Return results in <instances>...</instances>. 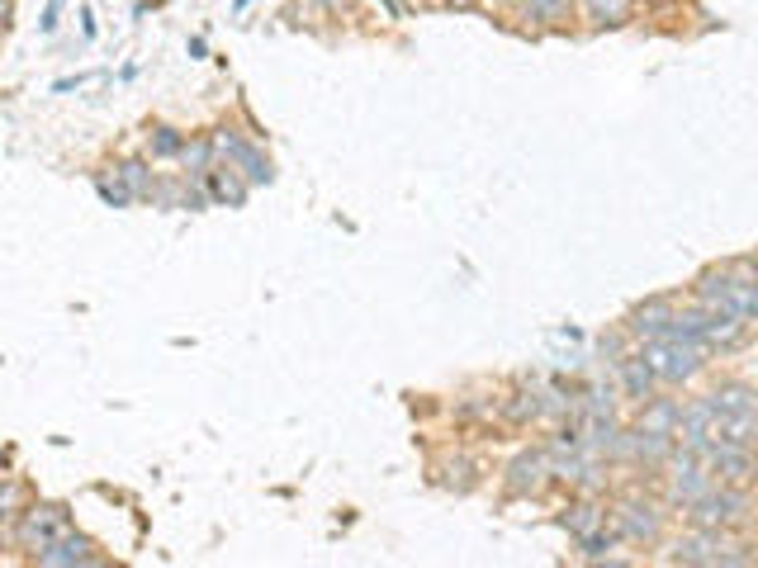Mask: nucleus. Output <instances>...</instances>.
<instances>
[{
  "label": "nucleus",
  "instance_id": "nucleus-2",
  "mask_svg": "<svg viewBox=\"0 0 758 568\" xmlns=\"http://www.w3.org/2000/svg\"><path fill=\"white\" fill-rule=\"evenodd\" d=\"M754 559H758L754 550L725 540L721 531H702V526H692V535L678 540L673 554H668V564H706V568H740V564H754Z\"/></svg>",
  "mask_w": 758,
  "mask_h": 568
},
{
  "label": "nucleus",
  "instance_id": "nucleus-31",
  "mask_svg": "<svg viewBox=\"0 0 758 568\" xmlns=\"http://www.w3.org/2000/svg\"><path fill=\"white\" fill-rule=\"evenodd\" d=\"M318 5H327V10H337V5H346V0H318Z\"/></svg>",
  "mask_w": 758,
  "mask_h": 568
},
{
  "label": "nucleus",
  "instance_id": "nucleus-27",
  "mask_svg": "<svg viewBox=\"0 0 758 568\" xmlns=\"http://www.w3.org/2000/svg\"><path fill=\"white\" fill-rule=\"evenodd\" d=\"M597 24H621L626 19V0H588Z\"/></svg>",
  "mask_w": 758,
  "mask_h": 568
},
{
  "label": "nucleus",
  "instance_id": "nucleus-9",
  "mask_svg": "<svg viewBox=\"0 0 758 568\" xmlns=\"http://www.w3.org/2000/svg\"><path fill=\"white\" fill-rule=\"evenodd\" d=\"M716 441V403L711 398H692L683 408V422H678V445L697 450L706 460V445Z\"/></svg>",
  "mask_w": 758,
  "mask_h": 568
},
{
  "label": "nucleus",
  "instance_id": "nucleus-5",
  "mask_svg": "<svg viewBox=\"0 0 758 568\" xmlns=\"http://www.w3.org/2000/svg\"><path fill=\"white\" fill-rule=\"evenodd\" d=\"M616 531H621V540H631V545H654L659 531H664V512L654 507L650 497H626V502L616 507Z\"/></svg>",
  "mask_w": 758,
  "mask_h": 568
},
{
  "label": "nucleus",
  "instance_id": "nucleus-14",
  "mask_svg": "<svg viewBox=\"0 0 758 568\" xmlns=\"http://www.w3.org/2000/svg\"><path fill=\"white\" fill-rule=\"evenodd\" d=\"M716 441H730V445H758V408H749V412H730V417H716Z\"/></svg>",
  "mask_w": 758,
  "mask_h": 568
},
{
  "label": "nucleus",
  "instance_id": "nucleus-7",
  "mask_svg": "<svg viewBox=\"0 0 758 568\" xmlns=\"http://www.w3.org/2000/svg\"><path fill=\"white\" fill-rule=\"evenodd\" d=\"M550 479H555V474H550V445H545V450H522L517 460L507 464V493L512 497L541 493Z\"/></svg>",
  "mask_w": 758,
  "mask_h": 568
},
{
  "label": "nucleus",
  "instance_id": "nucleus-8",
  "mask_svg": "<svg viewBox=\"0 0 758 568\" xmlns=\"http://www.w3.org/2000/svg\"><path fill=\"white\" fill-rule=\"evenodd\" d=\"M214 142H218V152L233 161V166H237V171H242L247 180H252V185H271V161H266V152H261L256 142L237 138L233 128H223Z\"/></svg>",
  "mask_w": 758,
  "mask_h": 568
},
{
  "label": "nucleus",
  "instance_id": "nucleus-3",
  "mask_svg": "<svg viewBox=\"0 0 758 568\" xmlns=\"http://www.w3.org/2000/svg\"><path fill=\"white\" fill-rule=\"evenodd\" d=\"M645 360H650L654 370H659V379L664 384H687V379H697V374L706 370V346L702 341H678V337H654L645 341Z\"/></svg>",
  "mask_w": 758,
  "mask_h": 568
},
{
  "label": "nucleus",
  "instance_id": "nucleus-30",
  "mask_svg": "<svg viewBox=\"0 0 758 568\" xmlns=\"http://www.w3.org/2000/svg\"><path fill=\"white\" fill-rule=\"evenodd\" d=\"M441 5H451V10H470V5H479V0H441Z\"/></svg>",
  "mask_w": 758,
  "mask_h": 568
},
{
  "label": "nucleus",
  "instance_id": "nucleus-4",
  "mask_svg": "<svg viewBox=\"0 0 758 568\" xmlns=\"http://www.w3.org/2000/svg\"><path fill=\"white\" fill-rule=\"evenodd\" d=\"M72 531V521H67V507H57V502H43V507H29V512H19L15 521H10V540L15 545H24V550H43V545H53L57 535Z\"/></svg>",
  "mask_w": 758,
  "mask_h": 568
},
{
  "label": "nucleus",
  "instance_id": "nucleus-26",
  "mask_svg": "<svg viewBox=\"0 0 758 568\" xmlns=\"http://www.w3.org/2000/svg\"><path fill=\"white\" fill-rule=\"evenodd\" d=\"M95 190H100V199H105V204H114V209H124L128 199H133V190H128L124 180H95Z\"/></svg>",
  "mask_w": 758,
  "mask_h": 568
},
{
  "label": "nucleus",
  "instance_id": "nucleus-10",
  "mask_svg": "<svg viewBox=\"0 0 758 568\" xmlns=\"http://www.w3.org/2000/svg\"><path fill=\"white\" fill-rule=\"evenodd\" d=\"M673 299H664V294H654V299H645L640 308H631V318H626V332L640 341H654V337H668V327H673Z\"/></svg>",
  "mask_w": 758,
  "mask_h": 568
},
{
  "label": "nucleus",
  "instance_id": "nucleus-15",
  "mask_svg": "<svg viewBox=\"0 0 758 568\" xmlns=\"http://www.w3.org/2000/svg\"><path fill=\"white\" fill-rule=\"evenodd\" d=\"M678 422H683V403H673V398H650V403H640V422L635 426L673 431V436H678Z\"/></svg>",
  "mask_w": 758,
  "mask_h": 568
},
{
  "label": "nucleus",
  "instance_id": "nucleus-23",
  "mask_svg": "<svg viewBox=\"0 0 758 568\" xmlns=\"http://www.w3.org/2000/svg\"><path fill=\"white\" fill-rule=\"evenodd\" d=\"M583 412H616V389L612 384H588V398H583Z\"/></svg>",
  "mask_w": 758,
  "mask_h": 568
},
{
  "label": "nucleus",
  "instance_id": "nucleus-24",
  "mask_svg": "<svg viewBox=\"0 0 758 568\" xmlns=\"http://www.w3.org/2000/svg\"><path fill=\"white\" fill-rule=\"evenodd\" d=\"M616 540H621V531H593V535H583L578 545H583V559H607V550H612Z\"/></svg>",
  "mask_w": 758,
  "mask_h": 568
},
{
  "label": "nucleus",
  "instance_id": "nucleus-29",
  "mask_svg": "<svg viewBox=\"0 0 758 568\" xmlns=\"http://www.w3.org/2000/svg\"><path fill=\"white\" fill-rule=\"evenodd\" d=\"M0 516H5V521H15L19 516V483L15 479L5 483V493H0Z\"/></svg>",
  "mask_w": 758,
  "mask_h": 568
},
{
  "label": "nucleus",
  "instance_id": "nucleus-18",
  "mask_svg": "<svg viewBox=\"0 0 758 568\" xmlns=\"http://www.w3.org/2000/svg\"><path fill=\"white\" fill-rule=\"evenodd\" d=\"M247 185H252V180L242 176L233 161L209 171V190H214V199H223V204H242V199H247Z\"/></svg>",
  "mask_w": 758,
  "mask_h": 568
},
{
  "label": "nucleus",
  "instance_id": "nucleus-1",
  "mask_svg": "<svg viewBox=\"0 0 758 568\" xmlns=\"http://www.w3.org/2000/svg\"><path fill=\"white\" fill-rule=\"evenodd\" d=\"M754 516V497L744 493L740 483H716L702 502L687 507V521L702 526V531H730V526H744Z\"/></svg>",
  "mask_w": 758,
  "mask_h": 568
},
{
  "label": "nucleus",
  "instance_id": "nucleus-25",
  "mask_svg": "<svg viewBox=\"0 0 758 568\" xmlns=\"http://www.w3.org/2000/svg\"><path fill=\"white\" fill-rule=\"evenodd\" d=\"M152 152H157V157H181V152H185V138L176 133V128H157V138H152Z\"/></svg>",
  "mask_w": 758,
  "mask_h": 568
},
{
  "label": "nucleus",
  "instance_id": "nucleus-17",
  "mask_svg": "<svg viewBox=\"0 0 758 568\" xmlns=\"http://www.w3.org/2000/svg\"><path fill=\"white\" fill-rule=\"evenodd\" d=\"M711 403H716V417H730V412H749V408H758V389L754 384H721L716 393H706Z\"/></svg>",
  "mask_w": 758,
  "mask_h": 568
},
{
  "label": "nucleus",
  "instance_id": "nucleus-13",
  "mask_svg": "<svg viewBox=\"0 0 758 568\" xmlns=\"http://www.w3.org/2000/svg\"><path fill=\"white\" fill-rule=\"evenodd\" d=\"M616 374H621V393H626V398H635V403H650L654 389L664 384V379H659V370H654L645 355H626V360L616 365Z\"/></svg>",
  "mask_w": 758,
  "mask_h": 568
},
{
  "label": "nucleus",
  "instance_id": "nucleus-22",
  "mask_svg": "<svg viewBox=\"0 0 758 568\" xmlns=\"http://www.w3.org/2000/svg\"><path fill=\"white\" fill-rule=\"evenodd\" d=\"M526 15L541 19V24H560V19H569V0H526Z\"/></svg>",
  "mask_w": 758,
  "mask_h": 568
},
{
  "label": "nucleus",
  "instance_id": "nucleus-21",
  "mask_svg": "<svg viewBox=\"0 0 758 568\" xmlns=\"http://www.w3.org/2000/svg\"><path fill=\"white\" fill-rule=\"evenodd\" d=\"M119 180H124L128 190H133V199L138 195H157V185H152V171H147V161H124V166H119Z\"/></svg>",
  "mask_w": 758,
  "mask_h": 568
},
{
  "label": "nucleus",
  "instance_id": "nucleus-11",
  "mask_svg": "<svg viewBox=\"0 0 758 568\" xmlns=\"http://www.w3.org/2000/svg\"><path fill=\"white\" fill-rule=\"evenodd\" d=\"M43 568H72V564H100V554H95V545L86 540V535H57L53 545H43V550L34 554Z\"/></svg>",
  "mask_w": 758,
  "mask_h": 568
},
{
  "label": "nucleus",
  "instance_id": "nucleus-20",
  "mask_svg": "<svg viewBox=\"0 0 758 568\" xmlns=\"http://www.w3.org/2000/svg\"><path fill=\"white\" fill-rule=\"evenodd\" d=\"M541 412H545V398H536V393H512V398H507V403H503V417H507V422H512V426L536 422Z\"/></svg>",
  "mask_w": 758,
  "mask_h": 568
},
{
  "label": "nucleus",
  "instance_id": "nucleus-19",
  "mask_svg": "<svg viewBox=\"0 0 758 568\" xmlns=\"http://www.w3.org/2000/svg\"><path fill=\"white\" fill-rule=\"evenodd\" d=\"M214 152H218V142H209V138H199V142H185V152H181V161H185V171L195 180H204L209 171H214Z\"/></svg>",
  "mask_w": 758,
  "mask_h": 568
},
{
  "label": "nucleus",
  "instance_id": "nucleus-12",
  "mask_svg": "<svg viewBox=\"0 0 758 568\" xmlns=\"http://www.w3.org/2000/svg\"><path fill=\"white\" fill-rule=\"evenodd\" d=\"M678 450V436L673 431H650V426H631V460L645 464V469H659V464L673 460Z\"/></svg>",
  "mask_w": 758,
  "mask_h": 568
},
{
  "label": "nucleus",
  "instance_id": "nucleus-6",
  "mask_svg": "<svg viewBox=\"0 0 758 568\" xmlns=\"http://www.w3.org/2000/svg\"><path fill=\"white\" fill-rule=\"evenodd\" d=\"M706 464L721 474V483H754L758 479V455L754 445H730V441H711L706 445Z\"/></svg>",
  "mask_w": 758,
  "mask_h": 568
},
{
  "label": "nucleus",
  "instance_id": "nucleus-16",
  "mask_svg": "<svg viewBox=\"0 0 758 568\" xmlns=\"http://www.w3.org/2000/svg\"><path fill=\"white\" fill-rule=\"evenodd\" d=\"M602 526H607V507H602V502H593V497L564 512V531L574 535V540H583V535L602 531Z\"/></svg>",
  "mask_w": 758,
  "mask_h": 568
},
{
  "label": "nucleus",
  "instance_id": "nucleus-28",
  "mask_svg": "<svg viewBox=\"0 0 758 568\" xmlns=\"http://www.w3.org/2000/svg\"><path fill=\"white\" fill-rule=\"evenodd\" d=\"M597 355H602V365H621V360H626V346H621V337H602L597 341Z\"/></svg>",
  "mask_w": 758,
  "mask_h": 568
}]
</instances>
